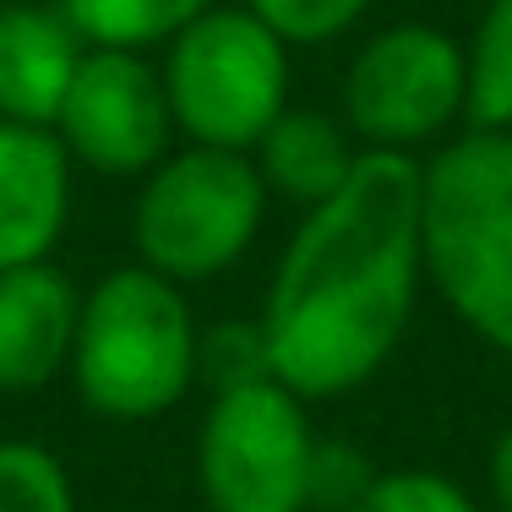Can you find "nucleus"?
<instances>
[{"label":"nucleus","mask_w":512,"mask_h":512,"mask_svg":"<svg viewBox=\"0 0 512 512\" xmlns=\"http://www.w3.org/2000/svg\"><path fill=\"white\" fill-rule=\"evenodd\" d=\"M425 289L420 158L360 153L338 197L300 213L262 295L273 376L306 404H338L393 365Z\"/></svg>","instance_id":"1"},{"label":"nucleus","mask_w":512,"mask_h":512,"mask_svg":"<svg viewBox=\"0 0 512 512\" xmlns=\"http://www.w3.org/2000/svg\"><path fill=\"white\" fill-rule=\"evenodd\" d=\"M355 512H485V502L458 480V474L425 469V463H404V469L376 474Z\"/></svg>","instance_id":"18"},{"label":"nucleus","mask_w":512,"mask_h":512,"mask_svg":"<svg viewBox=\"0 0 512 512\" xmlns=\"http://www.w3.org/2000/svg\"><path fill=\"white\" fill-rule=\"evenodd\" d=\"M55 6L88 39V50L158 55L218 0H55Z\"/></svg>","instance_id":"13"},{"label":"nucleus","mask_w":512,"mask_h":512,"mask_svg":"<svg viewBox=\"0 0 512 512\" xmlns=\"http://www.w3.org/2000/svg\"><path fill=\"white\" fill-rule=\"evenodd\" d=\"M77 207V164L50 126L0 120V273L55 262Z\"/></svg>","instance_id":"9"},{"label":"nucleus","mask_w":512,"mask_h":512,"mask_svg":"<svg viewBox=\"0 0 512 512\" xmlns=\"http://www.w3.org/2000/svg\"><path fill=\"white\" fill-rule=\"evenodd\" d=\"M180 142L251 153L295 104V50L240 0H218L158 50Z\"/></svg>","instance_id":"5"},{"label":"nucleus","mask_w":512,"mask_h":512,"mask_svg":"<svg viewBox=\"0 0 512 512\" xmlns=\"http://www.w3.org/2000/svg\"><path fill=\"white\" fill-rule=\"evenodd\" d=\"M360 142L355 131L344 126L338 109H316V104H289L284 115L267 126V137L251 148V164L262 175L267 197L295 207V213H311L327 197L344 191V180L355 175L360 164Z\"/></svg>","instance_id":"12"},{"label":"nucleus","mask_w":512,"mask_h":512,"mask_svg":"<svg viewBox=\"0 0 512 512\" xmlns=\"http://www.w3.org/2000/svg\"><path fill=\"white\" fill-rule=\"evenodd\" d=\"M425 284L512 365V126H463L420 158Z\"/></svg>","instance_id":"2"},{"label":"nucleus","mask_w":512,"mask_h":512,"mask_svg":"<svg viewBox=\"0 0 512 512\" xmlns=\"http://www.w3.org/2000/svg\"><path fill=\"white\" fill-rule=\"evenodd\" d=\"M485 485H491V507L512 512V425L491 442V458H485Z\"/></svg>","instance_id":"20"},{"label":"nucleus","mask_w":512,"mask_h":512,"mask_svg":"<svg viewBox=\"0 0 512 512\" xmlns=\"http://www.w3.org/2000/svg\"><path fill=\"white\" fill-rule=\"evenodd\" d=\"M88 39L66 22L55 0H6L0 6V120L55 126Z\"/></svg>","instance_id":"11"},{"label":"nucleus","mask_w":512,"mask_h":512,"mask_svg":"<svg viewBox=\"0 0 512 512\" xmlns=\"http://www.w3.org/2000/svg\"><path fill=\"white\" fill-rule=\"evenodd\" d=\"M273 197L251 153L180 142L158 169L137 180L131 197V262L191 289L235 273L262 235Z\"/></svg>","instance_id":"4"},{"label":"nucleus","mask_w":512,"mask_h":512,"mask_svg":"<svg viewBox=\"0 0 512 512\" xmlns=\"http://www.w3.org/2000/svg\"><path fill=\"white\" fill-rule=\"evenodd\" d=\"M469 104V39L420 17L371 28L338 82V115L365 153L431 158L469 126Z\"/></svg>","instance_id":"6"},{"label":"nucleus","mask_w":512,"mask_h":512,"mask_svg":"<svg viewBox=\"0 0 512 512\" xmlns=\"http://www.w3.org/2000/svg\"><path fill=\"white\" fill-rule=\"evenodd\" d=\"M376 474L382 469L365 458V447L327 442L322 436V442H316V458H311V512H355Z\"/></svg>","instance_id":"19"},{"label":"nucleus","mask_w":512,"mask_h":512,"mask_svg":"<svg viewBox=\"0 0 512 512\" xmlns=\"http://www.w3.org/2000/svg\"><path fill=\"white\" fill-rule=\"evenodd\" d=\"M311 404L278 376L207 393L191 442L202 512H311Z\"/></svg>","instance_id":"7"},{"label":"nucleus","mask_w":512,"mask_h":512,"mask_svg":"<svg viewBox=\"0 0 512 512\" xmlns=\"http://www.w3.org/2000/svg\"><path fill=\"white\" fill-rule=\"evenodd\" d=\"M0 512H82L66 458L33 436H0Z\"/></svg>","instance_id":"14"},{"label":"nucleus","mask_w":512,"mask_h":512,"mask_svg":"<svg viewBox=\"0 0 512 512\" xmlns=\"http://www.w3.org/2000/svg\"><path fill=\"white\" fill-rule=\"evenodd\" d=\"M197 338L202 322L186 289L142 262H120L82 289L66 382L109 425L164 420L197 393Z\"/></svg>","instance_id":"3"},{"label":"nucleus","mask_w":512,"mask_h":512,"mask_svg":"<svg viewBox=\"0 0 512 512\" xmlns=\"http://www.w3.org/2000/svg\"><path fill=\"white\" fill-rule=\"evenodd\" d=\"M273 376V349L256 316H218L202 322L197 338V387L207 393H229L246 382H267Z\"/></svg>","instance_id":"16"},{"label":"nucleus","mask_w":512,"mask_h":512,"mask_svg":"<svg viewBox=\"0 0 512 512\" xmlns=\"http://www.w3.org/2000/svg\"><path fill=\"white\" fill-rule=\"evenodd\" d=\"M50 131L71 153L77 175L137 186L148 169H158L180 148L158 55L88 50Z\"/></svg>","instance_id":"8"},{"label":"nucleus","mask_w":512,"mask_h":512,"mask_svg":"<svg viewBox=\"0 0 512 512\" xmlns=\"http://www.w3.org/2000/svg\"><path fill=\"white\" fill-rule=\"evenodd\" d=\"M240 6L256 11L300 55V50H327V44L349 39L371 17L376 0H240Z\"/></svg>","instance_id":"17"},{"label":"nucleus","mask_w":512,"mask_h":512,"mask_svg":"<svg viewBox=\"0 0 512 512\" xmlns=\"http://www.w3.org/2000/svg\"><path fill=\"white\" fill-rule=\"evenodd\" d=\"M0 6H6V0H0Z\"/></svg>","instance_id":"21"},{"label":"nucleus","mask_w":512,"mask_h":512,"mask_svg":"<svg viewBox=\"0 0 512 512\" xmlns=\"http://www.w3.org/2000/svg\"><path fill=\"white\" fill-rule=\"evenodd\" d=\"M474 104L469 126H512V0H485L469 39Z\"/></svg>","instance_id":"15"},{"label":"nucleus","mask_w":512,"mask_h":512,"mask_svg":"<svg viewBox=\"0 0 512 512\" xmlns=\"http://www.w3.org/2000/svg\"><path fill=\"white\" fill-rule=\"evenodd\" d=\"M82 289L60 262L0 273V398H39L71 371Z\"/></svg>","instance_id":"10"}]
</instances>
